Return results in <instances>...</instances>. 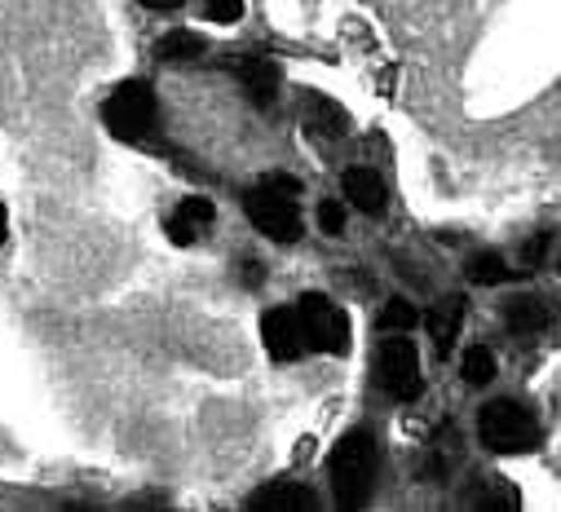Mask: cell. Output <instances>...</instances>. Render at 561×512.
<instances>
[{
    "mask_svg": "<svg viewBox=\"0 0 561 512\" xmlns=\"http://www.w3.org/2000/svg\"><path fill=\"white\" fill-rule=\"evenodd\" d=\"M376 464H380V451L371 442V433L354 429L336 442L332 459H328V473H332V490H336V503L341 508H358L376 481Z\"/></svg>",
    "mask_w": 561,
    "mask_h": 512,
    "instance_id": "1",
    "label": "cell"
},
{
    "mask_svg": "<svg viewBox=\"0 0 561 512\" xmlns=\"http://www.w3.org/2000/svg\"><path fill=\"white\" fill-rule=\"evenodd\" d=\"M297 182L293 177H265L252 195H248V221L278 238V243H297L301 238V203H297Z\"/></svg>",
    "mask_w": 561,
    "mask_h": 512,
    "instance_id": "2",
    "label": "cell"
},
{
    "mask_svg": "<svg viewBox=\"0 0 561 512\" xmlns=\"http://www.w3.org/2000/svg\"><path fill=\"white\" fill-rule=\"evenodd\" d=\"M478 438L486 451L495 455H526L539 446V424L535 416L513 403V398H500V403H486L482 416H478Z\"/></svg>",
    "mask_w": 561,
    "mask_h": 512,
    "instance_id": "3",
    "label": "cell"
},
{
    "mask_svg": "<svg viewBox=\"0 0 561 512\" xmlns=\"http://www.w3.org/2000/svg\"><path fill=\"white\" fill-rule=\"evenodd\" d=\"M156 115H160V106H156V89L147 80H124L102 102V119H106V128L119 142L147 138L156 128Z\"/></svg>",
    "mask_w": 561,
    "mask_h": 512,
    "instance_id": "4",
    "label": "cell"
},
{
    "mask_svg": "<svg viewBox=\"0 0 561 512\" xmlns=\"http://www.w3.org/2000/svg\"><path fill=\"white\" fill-rule=\"evenodd\" d=\"M376 384L393 398V403H411L420 398V353L407 336H389L376 353Z\"/></svg>",
    "mask_w": 561,
    "mask_h": 512,
    "instance_id": "5",
    "label": "cell"
},
{
    "mask_svg": "<svg viewBox=\"0 0 561 512\" xmlns=\"http://www.w3.org/2000/svg\"><path fill=\"white\" fill-rule=\"evenodd\" d=\"M297 314H301V327H306V345L310 349L332 353V358H341L350 349V318H345V310L332 296L310 292V296H301Z\"/></svg>",
    "mask_w": 561,
    "mask_h": 512,
    "instance_id": "6",
    "label": "cell"
},
{
    "mask_svg": "<svg viewBox=\"0 0 561 512\" xmlns=\"http://www.w3.org/2000/svg\"><path fill=\"white\" fill-rule=\"evenodd\" d=\"M261 340H265V353H270L274 362H297V358L310 349L297 310H270V314L261 318Z\"/></svg>",
    "mask_w": 561,
    "mask_h": 512,
    "instance_id": "7",
    "label": "cell"
},
{
    "mask_svg": "<svg viewBox=\"0 0 561 512\" xmlns=\"http://www.w3.org/2000/svg\"><path fill=\"white\" fill-rule=\"evenodd\" d=\"M213 217H217V208H213L208 199L191 195V199H182V203H178V212L169 217V238H173L178 247H191V243L213 225Z\"/></svg>",
    "mask_w": 561,
    "mask_h": 512,
    "instance_id": "8",
    "label": "cell"
},
{
    "mask_svg": "<svg viewBox=\"0 0 561 512\" xmlns=\"http://www.w3.org/2000/svg\"><path fill=\"white\" fill-rule=\"evenodd\" d=\"M465 301L460 296H443L434 310H430V318H425V327H430V340H434V349L438 353H451V345L460 340V327H465Z\"/></svg>",
    "mask_w": 561,
    "mask_h": 512,
    "instance_id": "9",
    "label": "cell"
},
{
    "mask_svg": "<svg viewBox=\"0 0 561 512\" xmlns=\"http://www.w3.org/2000/svg\"><path fill=\"white\" fill-rule=\"evenodd\" d=\"M248 508H252V512H310V508H319V503H314V494H310L306 486H297V481H274V486L256 490Z\"/></svg>",
    "mask_w": 561,
    "mask_h": 512,
    "instance_id": "10",
    "label": "cell"
},
{
    "mask_svg": "<svg viewBox=\"0 0 561 512\" xmlns=\"http://www.w3.org/2000/svg\"><path fill=\"white\" fill-rule=\"evenodd\" d=\"M239 80H243V89H248V97L256 106H270L278 97V84H284L278 62H270V58H243L239 62Z\"/></svg>",
    "mask_w": 561,
    "mask_h": 512,
    "instance_id": "11",
    "label": "cell"
},
{
    "mask_svg": "<svg viewBox=\"0 0 561 512\" xmlns=\"http://www.w3.org/2000/svg\"><path fill=\"white\" fill-rule=\"evenodd\" d=\"M341 186H345V199H350L358 212L376 217V212L385 208V182H380V173H371V168H350Z\"/></svg>",
    "mask_w": 561,
    "mask_h": 512,
    "instance_id": "12",
    "label": "cell"
},
{
    "mask_svg": "<svg viewBox=\"0 0 561 512\" xmlns=\"http://www.w3.org/2000/svg\"><path fill=\"white\" fill-rule=\"evenodd\" d=\"M306 128H310L314 138H345L350 119H345V110L332 97H314L310 110H306Z\"/></svg>",
    "mask_w": 561,
    "mask_h": 512,
    "instance_id": "13",
    "label": "cell"
},
{
    "mask_svg": "<svg viewBox=\"0 0 561 512\" xmlns=\"http://www.w3.org/2000/svg\"><path fill=\"white\" fill-rule=\"evenodd\" d=\"M548 305H543V296H513L508 301V327L517 331V336H535V331H543L548 327Z\"/></svg>",
    "mask_w": 561,
    "mask_h": 512,
    "instance_id": "14",
    "label": "cell"
},
{
    "mask_svg": "<svg viewBox=\"0 0 561 512\" xmlns=\"http://www.w3.org/2000/svg\"><path fill=\"white\" fill-rule=\"evenodd\" d=\"M156 54H160V62H195L204 54V36H195V32H169Z\"/></svg>",
    "mask_w": 561,
    "mask_h": 512,
    "instance_id": "15",
    "label": "cell"
},
{
    "mask_svg": "<svg viewBox=\"0 0 561 512\" xmlns=\"http://www.w3.org/2000/svg\"><path fill=\"white\" fill-rule=\"evenodd\" d=\"M469 279L482 283V288H491V283H504L513 275H508V261H504L500 252H478L473 261H469Z\"/></svg>",
    "mask_w": 561,
    "mask_h": 512,
    "instance_id": "16",
    "label": "cell"
},
{
    "mask_svg": "<svg viewBox=\"0 0 561 512\" xmlns=\"http://www.w3.org/2000/svg\"><path fill=\"white\" fill-rule=\"evenodd\" d=\"M465 380L473 384V389H482V384H491L495 380V353L486 349V345H473V349H465Z\"/></svg>",
    "mask_w": 561,
    "mask_h": 512,
    "instance_id": "17",
    "label": "cell"
},
{
    "mask_svg": "<svg viewBox=\"0 0 561 512\" xmlns=\"http://www.w3.org/2000/svg\"><path fill=\"white\" fill-rule=\"evenodd\" d=\"M415 323H420V314H415V305L402 301V296H393V301L380 310V331H389V336H407Z\"/></svg>",
    "mask_w": 561,
    "mask_h": 512,
    "instance_id": "18",
    "label": "cell"
},
{
    "mask_svg": "<svg viewBox=\"0 0 561 512\" xmlns=\"http://www.w3.org/2000/svg\"><path fill=\"white\" fill-rule=\"evenodd\" d=\"M204 14L213 23H239L243 19V0H204Z\"/></svg>",
    "mask_w": 561,
    "mask_h": 512,
    "instance_id": "19",
    "label": "cell"
},
{
    "mask_svg": "<svg viewBox=\"0 0 561 512\" xmlns=\"http://www.w3.org/2000/svg\"><path fill=\"white\" fill-rule=\"evenodd\" d=\"M319 225H323L328 234H341V230H345V208H341V203H332V199H328V203H319Z\"/></svg>",
    "mask_w": 561,
    "mask_h": 512,
    "instance_id": "20",
    "label": "cell"
},
{
    "mask_svg": "<svg viewBox=\"0 0 561 512\" xmlns=\"http://www.w3.org/2000/svg\"><path fill=\"white\" fill-rule=\"evenodd\" d=\"M543 252H548V238L539 234L535 243H526V266H539V261H543Z\"/></svg>",
    "mask_w": 561,
    "mask_h": 512,
    "instance_id": "21",
    "label": "cell"
},
{
    "mask_svg": "<svg viewBox=\"0 0 561 512\" xmlns=\"http://www.w3.org/2000/svg\"><path fill=\"white\" fill-rule=\"evenodd\" d=\"M142 5H147V10H178L182 0H142Z\"/></svg>",
    "mask_w": 561,
    "mask_h": 512,
    "instance_id": "22",
    "label": "cell"
},
{
    "mask_svg": "<svg viewBox=\"0 0 561 512\" xmlns=\"http://www.w3.org/2000/svg\"><path fill=\"white\" fill-rule=\"evenodd\" d=\"M5 230H10V221H5V208H0V243H5Z\"/></svg>",
    "mask_w": 561,
    "mask_h": 512,
    "instance_id": "23",
    "label": "cell"
}]
</instances>
